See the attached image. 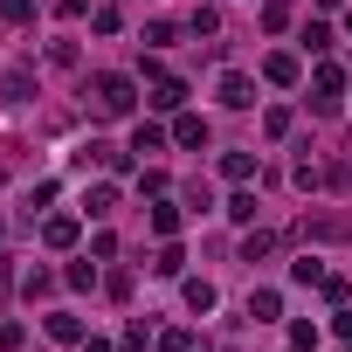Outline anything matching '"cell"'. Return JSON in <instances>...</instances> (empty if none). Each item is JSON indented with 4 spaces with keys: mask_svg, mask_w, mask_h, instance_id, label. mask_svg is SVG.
<instances>
[{
    "mask_svg": "<svg viewBox=\"0 0 352 352\" xmlns=\"http://www.w3.org/2000/svg\"><path fill=\"white\" fill-rule=\"evenodd\" d=\"M263 21H270V28H283V21H290V0H263Z\"/></svg>",
    "mask_w": 352,
    "mask_h": 352,
    "instance_id": "2e32d148",
    "label": "cell"
},
{
    "mask_svg": "<svg viewBox=\"0 0 352 352\" xmlns=\"http://www.w3.org/2000/svg\"><path fill=\"white\" fill-rule=\"evenodd\" d=\"M304 49H311V56H318V49H331V28H324V21H311V28H304Z\"/></svg>",
    "mask_w": 352,
    "mask_h": 352,
    "instance_id": "5bb4252c",
    "label": "cell"
},
{
    "mask_svg": "<svg viewBox=\"0 0 352 352\" xmlns=\"http://www.w3.org/2000/svg\"><path fill=\"white\" fill-rule=\"evenodd\" d=\"M49 338H56V345H76V338H83V324H76L69 311H56V318H49Z\"/></svg>",
    "mask_w": 352,
    "mask_h": 352,
    "instance_id": "8992f818",
    "label": "cell"
},
{
    "mask_svg": "<svg viewBox=\"0 0 352 352\" xmlns=\"http://www.w3.org/2000/svg\"><path fill=\"white\" fill-rule=\"evenodd\" d=\"M35 14V0H0V21H28Z\"/></svg>",
    "mask_w": 352,
    "mask_h": 352,
    "instance_id": "9a60e30c",
    "label": "cell"
},
{
    "mask_svg": "<svg viewBox=\"0 0 352 352\" xmlns=\"http://www.w3.org/2000/svg\"><path fill=\"white\" fill-rule=\"evenodd\" d=\"M90 90H97V111H104V118H124V111L138 104V90H131V76H97Z\"/></svg>",
    "mask_w": 352,
    "mask_h": 352,
    "instance_id": "6da1fadb",
    "label": "cell"
},
{
    "mask_svg": "<svg viewBox=\"0 0 352 352\" xmlns=\"http://www.w3.org/2000/svg\"><path fill=\"white\" fill-rule=\"evenodd\" d=\"M187 311H214V283H187Z\"/></svg>",
    "mask_w": 352,
    "mask_h": 352,
    "instance_id": "4fadbf2b",
    "label": "cell"
},
{
    "mask_svg": "<svg viewBox=\"0 0 352 352\" xmlns=\"http://www.w3.org/2000/svg\"><path fill=\"white\" fill-rule=\"evenodd\" d=\"M49 242H56V249H69V242H76V221H69V214H56V221H49Z\"/></svg>",
    "mask_w": 352,
    "mask_h": 352,
    "instance_id": "7c38bea8",
    "label": "cell"
},
{
    "mask_svg": "<svg viewBox=\"0 0 352 352\" xmlns=\"http://www.w3.org/2000/svg\"><path fill=\"white\" fill-rule=\"evenodd\" d=\"M270 83H297V56H270Z\"/></svg>",
    "mask_w": 352,
    "mask_h": 352,
    "instance_id": "30bf717a",
    "label": "cell"
},
{
    "mask_svg": "<svg viewBox=\"0 0 352 352\" xmlns=\"http://www.w3.org/2000/svg\"><path fill=\"white\" fill-rule=\"evenodd\" d=\"M173 138H180V145H208V124H201V118H180V124H173Z\"/></svg>",
    "mask_w": 352,
    "mask_h": 352,
    "instance_id": "ba28073f",
    "label": "cell"
},
{
    "mask_svg": "<svg viewBox=\"0 0 352 352\" xmlns=\"http://www.w3.org/2000/svg\"><path fill=\"white\" fill-rule=\"evenodd\" d=\"M311 90H318L311 104H318V111H331V104H338V69H318V83H311Z\"/></svg>",
    "mask_w": 352,
    "mask_h": 352,
    "instance_id": "277c9868",
    "label": "cell"
},
{
    "mask_svg": "<svg viewBox=\"0 0 352 352\" xmlns=\"http://www.w3.org/2000/svg\"><path fill=\"white\" fill-rule=\"evenodd\" d=\"M221 173H228V180H249L256 159H249V152H228V159H221Z\"/></svg>",
    "mask_w": 352,
    "mask_h": 352,
    "instance_id": "9c48e42d",
    "label": "cell"
},
{
    "mask_svg": "<svg viewBox=\"0 0 352 352\" xmlns=\"http://www.w3.org/2000/svg\"><path fill=\"white\" fill-rule=\"evenodd\" d=\"M111 208H118V194H111V187H90V194H83V214H90V221H104Z\"/></svg>",
    "mask_w": 352,
    "mask_h": 352,
    "instance_id": "5b68a950",
    "label": "cell"
},
{
    "mask_svg": "<svg viewBox=\"0 0 352 352\" xmlns=\"http://www.w3.org/2000/svg\"><path fill=\"white\" fill-rule=\"evenodd\" d=\"M159 145H166V131H159V124H138V138H131V152H159Z\"/></svg>",
    "mask_w": 352,
    "mask_h": 352,
    "instance_id": "8fae6325",
    "label": "cell"
},
{
    "mask_svg": "<svg viewBox=\"0 0 352 352\" xmlns=\"http://www.w3.org/2000/svg\"><path fill=\"white\" fill-rule=\"evenodd\" d=\"M28 90H35V69H8L0 76V104H28Z\"/></svg>",
    "mask_w": 352,
    "mask_h": 352,
    "instance_id": "3957f363",
    "label": "cell"
},
{
    "mask_svg": "<svg viewBox=\"0 0 352 352\" xmlns=\"http://www.w3.org/2000/svg\"><path fill=\"white\" fill-rule=\"evenodd\" d=\"M221 104H228V111H249V104H256V83L228 69V76H221Z\"/></svg>",
    "mask_w": 352,
    "mask_h": 352,
    "instance_id": "7a4b0ae2",
    "label": "cell"
},
{
    "mask_svg": "<svg viewBox=\"0 0 352 352\" xmlns=\"http://www.w3.org/2000/svg\"><path fill=\"white\" fill-rule=\"evenodd\" d=\"M276 311H283L276 290H249V318H276Z\"/></svg>",
    "mask_w": 352,
    "mask_h": 352,
    "instance_id": "52a82bcc",
    "label": "cell"
}]
</instances>
